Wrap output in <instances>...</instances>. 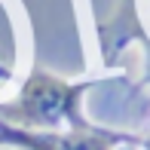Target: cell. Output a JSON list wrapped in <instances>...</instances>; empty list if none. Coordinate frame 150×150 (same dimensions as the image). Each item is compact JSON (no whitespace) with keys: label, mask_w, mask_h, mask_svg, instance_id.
<instances>
[{"label":"cell","mask_w":150,"mask_h":150,"mask_svg":"<svg viewBox=\"0 0 150 150\" xmlns=\"http://www.w3.org/2000/svg\"><path fill=\"white\" fill-rule=\"evenodd\" d=\"M67 104H71V89L61 80L34 77L25 86V92H22V98H18L12 113L22 122H28V126H49V122L61 120Z\"/></svg>","instance_id":"cell-1"},{"label":"cell","mask_w":150,"mask_h":150,"mask_svg":"<svg viewBox=\"0 0 150 150\" xmlns=\"http://www.w3.org/2000/svg\"><path fill=\"white\" fill-rule=\"evenodd\" d=\"M31 150H104L101 141L92 138H28Z\"/></svg>","instance_id":"cell-2"}]
</instances>
